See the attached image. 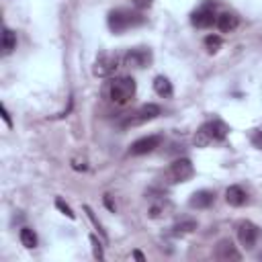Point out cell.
Listing matches in <instances>:
<instances>
[{
  "label": "cell",
  "instance_id": "ba28073f",
  "mask_svg": "<svg viewBox=\"0 0 262 262\" xmlns=\"http://www.w3.org/2000/svg\"><path fill=\"white\" fill-rule=\"evenodd\" d=\"M215 20H217L215 4H211V2L203 4L201 8H196V10L192 12V16H190V23H192L196 29H207V27H211Z\"/></svg>",
  "mask_w": 262,
  "mask_h": 262
},
{
  "label": "cell",
  "instance_id": "9c48e42d",
  "mask_svg": "<svg viewBox=\"0 0 262 262\" xmlns=\"http://www.w3.org/2000/svg\"><path fill=\"white\" fill-rule=\"evenodd\" d=\"M162 139H164L162 135H145V137H139L137 141L131 143L129 154H131V156H143V154H149V151H154L156 147H160Z\"/></svg>",
  "mask_w": 262,
  "mask_h": 262
},
{
  "label": "cell",
  "instance_id": "83f0119b",
  "mask_svg": "<svg viewBox=\"0 0 262 262\" xmlns=\"http://www.w3.org/2000/svg\"><path fill=\"white\" fill-rule=\"evenodd\" d=\"M133 258H137V260H145V256H143L139 250H135V252H133Z\"/></svg>",
  "mask_w": 262,
  "mask_h": 262
},
{
  "label": "cell",
  "instance_id": "8fae6325",
  "mask_svg": "<svg viewBox=\"0 0 262 262\" xmlns=\"http://www.w3.org/2000/svg\"><path fill=\"white\" fill-rule=\"evenodd\" d=\"M215 258L221 260V262H231V260L237 262V260H242V254L237 252V248L233 246L231 239L223 237V239H219L217 246H215Z\"/></svg>",
  "mask_w": 262,
  "mask_h": 262
},
{
  "label": "cell",
  "instance_id": "4fadbf2b",
  "mask_svg": "<svg viewBox=\"0 0 262 262\" xmlns=\"http://www.w3.org/2000/svg\"><path fill=\"white\" fill-rule=\"evenodd\" d=\"M225 201H227V205H231V207H242V205L248 203V192H246L242 186L233 184V186H229V188L225 190Z\"/></svg>",
  "mask_w": 262,
  "mask_h": 262
},
{
  "label": "cell",
  "instance_id": "ffe728a7",
  "mask_svg": "<svg viewBox=\"0 0 262 262\" xmlns=\"http://www.w3.org/2000/svg\"><path fill=\"white\" fill-rule=\"evenodd\" d=\"M221 37L219 35H207L205 37V47H207V51L209 53H215V51H219V47H221Z\"/></svg>",
  "mask_w": 262,
  "mask_h": 262
},
{
  "label": "cell",
  "instance_id": "3957f363",
  "mask_svg": "<svg viewBox=\"0 0 262 262\" xmlns=\"http://www.w3.org/2000/svg\"><path fill=\"white\" fill-rule=\"evenodd\" d=\"M135 80L131 76H119V78H113L111 84H108V98L115 102V104H129L135 96Z\"/></svg>",
  "mask_w": 262,
  "mask_h": 262
},
{
  "label": "cell",
  "instance_id": "7c38bea8",
  "mask_svg": "<svg viewBox=\"0 0 262 262\" xmlns=\"http://www.w3.org/2000/svg\"><path fill=\"white\" fill-rule=\"evenodd\" d=\"M213 203H215V192H213V190H207V188L192 192L190 199H188V205H190L192 209H207V207H211Z\"/></svg>",
  "mask_w": 262,
  "mask_h": 262
},
{
  "label": "cell",
  "instance_id": "603a6c76",
  "mask_svg": "<svg viewBox=\"0 0 262 262\" xmlns=\"http://www.w3.org/2000/svg\"><path fill=\"white\" fill-rule=\"evenodd\" d=\"M250 141H252L254 147L262 149V129H252V133H250Z\"/></svg>",
  "mask_w": 262,
  "mask_h": 262
},
{
  "label": "cell",
  "instance_id": "52a82bcc",
  "mask_svg": "<svg viewBox=\"0 0 262 262\" xmlns=\"http://www.w3.org/2000/svg\"><path fill=\"white\" fill-rule=\"evenodd\" d=\"M235 231H237V239H239V244H242L244 248L250 250V248L256 246V239H258V235H260L258 225H254L252 221L244 219V221H239V223L235 225Z\"/></svg>",
  "mask_w": 262,
  "mask_h": 262
},
{
  "label": "cell",
  "instance_id": "ac0fdd59",
  "mask_svg": "<svg viewBox=\"0 0 262 262\" xmlns=\"http://www.w3.org/2000/svg\"><path fill=\"white\" fill-rule=\"evenodd\" d=\"M194 229H196V221L194 219H182V221H178V223L172 225V231L170 233L174 237H180V235H186V233H190Z\"/></svg>",
  "mask_w": 262,
  "mask_h": 262
},
{
  "label": "cell",
  "instance_id": "5b68a950",
  "mask_svg": "<svg viewBox=\"0 0 262 262\" xmlns=\"http://www.w3.org/2000/svg\"><path fill=\"white\" fill-rule=\"evenodd\" d=\"M160 115H162L160 104L147 102V104L139 106L133 115H129V117L121 123V127H135V125H143V123H147V121H154V119H156V117H160Z\"/></svg>",
  "mask_w": 262,
  "mask_h": 262
},
{
  "label": "cell",
  "instance_id": "9a60e30c",
  "mask_svg": "<svg viewBox=\"0 0 262 262\" xmlns=\"http://www.w3.org/2000/svg\"><path fill=\"white\" fill-rule=\"evenodd\" d=\"M0 49H2V55H8V53H12V49H16V35H14L8 27H4V29H2Z\"/></svg>",
  "mask_w": 262,
  "mask_h": 262
},
{
  "label": "cell",
  "instance_id": "8992f818",
  "mask_svg": "<svg viewBox=\"0 0 262 262\" xmlns=\"http://www.w3.org/2000/svg\"><path fill=\"white\" fill-rule=\"evenodd\" d=\"M119 59H121V57H119L117 53L102 51V53L96 57L94 68H92L94 76H98V78H108V76H113V74H115V70L119 68Z\"/></svg>",
  "mask_w": 262,
  "mask_h": 262
},
{
  "label": "cell",
  "instance_id": "d4e9b609",
  "mask_svg": "<svg viewBox=\"0 0 262 262\" xmlns=\"http://www.w3.org/2000/svg\"><path fill=\"white\" fill-rule=\"evenodd\" d=\"M151 4H154V0H133V6L139 8V10H145V8H149Z\"/></svg>",
  "mask_w": 262,
  "mask_h": 262
},
{
  "label": "cell",
  "instance_id": "4316f807",
  "mask_svg": "<svg viewBox=\"0 0 262 262\" xmlns=\"http://www.w3.org/2000/svg\"><path fill=\"white\" fill-rule=\"evenodd\" d=\"M104 205H106L111 211H115V205H113V201H111V196H108V194H104Z\"/></svg>",
  "mask_w": 262,
  "mask_h": 262
},
{
  "label": "cell",
  "instance_id": "30bf717a",
  "mask_svg": "<svg viewBox=\"0 0 262 262\" xmlns=\"http://www.w3.org/2000/svg\"><path fill=\"white\" fill-rule=\"evenodd\" d=\"M151 61V51L147 47H135V49H129L123 57V63L129 66V68H145L147 63Z\"/></svg>",
  "mask_w": 262,
  "mask_h": 262
},
{
  "label": "cell",
  "instance_id": "6da1fadb",
  "mask_svg": "<svg viewBox=\"0 0 262 262\" xmlns=\"http://www.w3.org/2000/svg\"><path fill=\"white\" fill-rule=\"evenodd\" d=\"M106 23H108V29L119 35V33H123L127 29H133V27L143 25L145 23V16L141 12L131 10V8H115V10L108 12Z\"/></svg>",
  "mask_w": 262,
  "mask_h": 262
},
{
  "label": "cell",
  "instance_id": "44dd1931",
  "mask_svg": "<svg viewBox=\"0 0 262 262\" xmlns=\"http://www.w3.org/2000/svg\"><path fill=\"white\" fill-rule=\"evenodd\" d=\"M90 244H92V252H94V258L102 260V258H104V252H102V244L98 242V237H96V235H90Z\"/></svg>",
  "mask_w": 262,
  "mask_h": 262
},
{
  "label": "cell",
  "instance_id": "484cf974",
  "mask_svg": "<svg viewBox=\"0 0 262 262\" xmlns=\"http://www.w3.org/2000/svg\"><path fill=\"white\" fill-rule=\"evenodd\" d=\"M2 119H4V123L8 125V127H12V121H10V115H8V111H6V106L2 104Z\"/></svg>",
  "mask_w": 262,
  "mask_h": 262
},
{
  "label": "cell",
  "instance_id": "d6986e66",
  "mask_svg": "<svg viewBox=\"0 0 262 262\" xmlns=\"http://www.w3.org/2000/svg\"><path fill=\"white\" fill-rule=\"evenodd\" d=\"M18 237H20V244L25 246V248H35L37 246V235H35V231L31 229V227H23L20 231H18Z\"/></svg>",
  "mask_w": 262,
  "mask_h": 262
},
{
  "label": "cell",
  "instance_id": "277c9868",
  "mask_svg": "<svg viewBox=\"0 0 262 262\" xmlns=\"http://www.w3.org/2000/svg\"><path fill=\"white\" fill-rule=\"evenodd\" d=\"M192 174H194L192 162H190L188 158H178V160H174V162L166 168L164 180H166L168 184H178V182H186Z\"/></svg>",
  "mask_w": 262,
  "mask_h": 262
},
{
  "label": "cell",
  "instance_id": "cb8c5ba5",
  "mask_svg": "<svg viewBox=\"0 0 262 262\" xmlns=\"http://www.w3.org/2000/svg\"><path fill=\"white\" fill-rule=\"evenodd\" d=\"M84 211H86V213H88V217H90V221H92V223H94V227H96V229H98V233H100V235H102V237H106V235H104V229H102V225H100V223H98V219H96V215H94V213H92V209H90V207H88V205H84Z\"/></svg>",
  "mask_w": 262,
  "mask_h": 262
},
{
  "label": "cell",
  "instance_id": "e0dca14e",
  "mask_svg": "<svg viewBox=\"0 0 262 262\" xmlns=\"http://www.w3.org/2000/svg\"><path fill=\"white\" fill-rule=\"evenodd\" d=\"M154 90H156L160 96H164V98L172 96V92H174L172 82H170L166 76H156V78H154Z\"/></svg>",
  "mask_w": 262,
  "mask_h": 262
},
{
  "label": "cell",
  "instance_id": "7a4b0ae2",
  "mask_svg": "<svg viewBox=\"0 0 262 262\" xmlns=\"http://www.w3.org/2000/svg\"><path fill=\"white\" fill-rule=\"evenodd\" d=\"M229 133V127L221 121V119H213V121H207L203 123L196 133H194V145L196 147H207L209 143H215V141H223Z\"/></svg>",
  "mask_w": 262,
  "mask_h": 262
},
{
  "label": "cell",
  "instance_id": "5bb4252c",
  "mask_svg": "<svg viewBox=\"0 0 262 262\" xmlns=\"http://www.w3.org/2000/svg\"><path fill=\"white\" fill-rule=\"evenodd\" d=\"M237 23L239 20L233 12H221V14H217V20H215V25L219 27L221 33H231L237 27Z\"/></svg>",
  "mask_w": 262,
  "mask_h": 262
},
{
  "label": "cell",
  "instance_id": "2e32d148",
  "mask_svg": "<svg viewBox=\"0 0 262 262\" xmlns=\"http://www.w3.org/2000/svg\"><path fill=\"white\" fill-rule=\"evenodd\" d=\"M170 203L166 201V199H156L151 205H149V209H147V215L151 217V219H158V217H164V215H168V211H170Z\"/></svg>",
  "mask_w": 262,
  "mask_h": 262
},
{
  "label": "cell",
  "instance_id": "7402d4cb",
  "mask_svg": "<svg viewBox=\"0 0 262 262\" xmlns=\"http://www.w3.org/2000/svg\"><path fill=\"white\" fill-rule=\"evenodd\" d=\"M55 207L66 215V217H70V219H76V215H74V211L70 209V205H66L63 203V199H55Z\"/></svg>",
  "mask_w": 262,
  "mask_h": 262
}]
</instances>
